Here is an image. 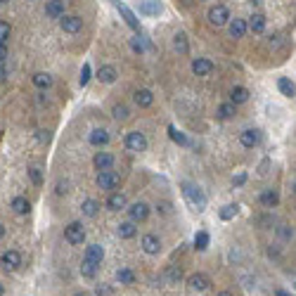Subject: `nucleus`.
<instances>
[{
	"mask_svg": "<svg viewBox=\"0 0 296 296\" xmlns=\"http://www.w3.org/2000/svg\"><path fill=\"white\" fill-rule=\"evenodd\" d=\"M244 33H247V22L244 19H232L230 22V36L232 38H242Z\"/></svg>",
	"mask_w": 296,
	"mask_h": 296,
	"instance_id": "nucleus-28",
	"label": "nucleus"
},
{
	"mask_svg": "<svg viewBox=\"0 0 296 296\" xmlns=\"http://www.w3.org/2000/svg\"><path fill=\"white\" fill-rule=\"evenodd\" d=\"M5 78H8V69L0 64V81H5Z\"/></svg>",
	"mask_w": 296,
	"mask_h": 296,
	"instance_id": "nucleus-50",
	"label": "nucleus"
},
{
	"mask_svg": "<svg viewBox=\"0 0 296 296\" xmlns=\"http://www.w3.org/2000/svg\"><path fill=\"white\" fill-rule=\"evenodd\" d=\"M93 164L97 171H107V168L114 166V154H109V152H97L93 159Z\"/></svg>",
	"mask_w": 296,
	"mask_h": 296,
	"instance_id": "nucleus-14",
	"label": "nucleus"
},
{
	"mask_svg": "<svg viewBox=\"0 0 296 296\" xmlns=\"http://www.w3.org/2000/svg\"><path fill=\"white\" fill-rule=\"evenodd\" d=\"M247 100H249V90L244 86H234L232 90H230V102H232V104H244Z\"/></svg>",
	"mask_w": 296,
	"mask_h": 296,
	"instance_id": "nucleus-23",
	"label": "nucleus"
},
{
	"mask_svg": "<svg viewBox=\"0 0 296 296\" xmlns=\"http://www.w3.org/2000/svg\"><path fill=\"white\" fill-rule=\"evenodd\" d=\"M173 47L178 50L180 55H187L190 45H187V36H185V33H175V38H173Z\"/></svg>",
	"mask_w": 296,
	"mask_h": 296,
	"instance_id": "nucleus-33",
	"label": "nucleus"
},
{
	"mask_svg": "<svg viewBox=\"0 0 296 296\" xmlns=\"http://www.w3.org/2000/svg\"><path fill=\"white\" fill-rule=\"evenodd\" d=\"M0 237H5V227L0 225Z\"/></svg>",
	"mask_w": 296,
	"mask_h": 296,
	"instance_id": "nucleus-52",
	"label": "nucleus"
},
{
	"mask_svg": "<svg viewBox=\"0 0 296 296\" xmlns=\"http://www.w3.org/2000/svg\"><path fill=\"white\" fill-rule=\"evenodd\" d=\"M237 211H240V206H237V204H225V206L220 209V218H223V220L234 218V216H237Z\"/></svg>",
	"mask_w": 296,
	"mask_h": 296,
	"instance_id": "nucleus-37",
	"label": "nucleus"
},
{
	"mask_svg": "<svg viewBox=\"0 0 296 296\" xmlns=\"http://www.w3.org/2000/svg\"><path fill=\"white\" fill-rule=\"evenodd\" d=\"M251 3H254V5H258V3H263V0H251Z\"/></svg>",
	"mask_w": 296,
	"mask_h": 296,
	"instance_id": "nucleus-55",
	"label": "nucleus"
},
{
	"mask_svg": "<svg viewBox=\"0 0 296 296\" xmlns=\"http://www.w3.org/2000/svg\"><path fill=\"white\" fill-rule=\"evenodd\" d=\"M209 242H211V237H209V232H206V230H199V232L195 234L197 251H206V249H209Z\"/></svg>",
	"mask_w": 296,
	"mask_h": 296,
	"instance_id": "nucleus-30",
	"label": "nucleus"
},
{
	"mask_svg": "<svg viewBox=\"0 0 296 296\" xmlns=\"http://www.w3.org/2000/svg\"><path fill=\"white\" fill-rule=\"evenodd\" d=\"M227 19H230V12H227L225 5H213L209 10V22L213 26H223V24H227Z\"/></svg>",
	"mask_w": 296,
	"mask_h": 296,
	"instance_id": "nucleus-5",
	"label": "nucleus"
},
{
	"mask_svg": "<svg viewBox=\"0 0 296 296\" xmlns=\"http://www.w3.org/2000/svg\"><path fill=\"white\" fill-rule=\"evenodd\" d=\"M240 142L244 145V147H256L258 142H261V131H256V128H247V131H242L240 135Z\"/></svg>",
	"mask_w": 296,
	"mask_h": 296,
	"instance_id": "nucleus-12",
	"label": "nucleus"
},
{
	"mask_svg": "<svg viewBox=\"0 0 296 296\" xmlns=\"http://www.w3.org/2000/svg\"><path fill=\"white\" fill-rule=\"evenodd\" d=\"M5 60H8V45H5V43H0V64L5 62Z\"/></svg>",
	"mask_w": 296,
	"mask_h": 296,
	"instance_id": "nucleus-45",
	"label": "nucleus"
},
{
	"mask_svg": "<svg viewBox=\"0 0 296 296\" xmlns=\"http://www.w3.org/2000/svg\"><path fill=\"white\" fill-rule=\"evenodd\" d=\"M81 275H83V277H88V280H90V277H95V275H97V263L83 261V265H81Z\"/></svg>",
	"mask_w": 296,
	"mask_h": 296,
	"instance_id": "nucleus-38",
	"label": "nucleus"
},
{
	"mask_svg": "<svg viewBox=\"0 0 296 296\" xmlns=\"http://www.w3.org/2000/svg\"><path fill=\"white\" fill-rule=\"evenodd\" d=\"M111 116L116 119V121H126V119L131 116V109H128L126 104H114V107H111Z\"/></svg>",
	"mask_w": 296,
	"mask_h": 296,
	"instance_id": "nucleus-34",
	"label": "nucleus"
},
{
	"mask_svg": "<svg viewBox=\"0 0 296 296\" xmlns=\"http://www.w3.org/2000/svg\"><path fill=\"white\" fill-rule=\"evenodd\" d=\"M64 240L69 242V244H74V247L83 244V242H86V230H83V225H81L78 220L69 223V225L64 227Z\"/></svg>",
	"mask_w": 296,
	"mask_h": 296,
	"instance_id": "nucleus-2",
	"label": "nucleus"
},
{
	"mask_svg": "<svg viewBox=\"0 0 296 296\" xmlns=\"http://www.w3.org/2000/svg\"><path fill=\"white\" fill-rule=\"evenodd\" d=\"M218 296H232V294H230V291H220Z\"/></svg>",
	"mask_w": 296,
	"mask_h": 296,
	"instance_id": "nucleus-53",
	"label": "nucleus"
},
{
	"mask_svg": "<svg viewBox=\"0 0 296 296\" xmlns=\"http://www.w3.org/2000/svg\"><path fill=\"white\" fill-rule=\"evenodd\" d=\"M64 10H67V0H47L45 15L50 19H60V17H64Z\"/></svg>",
	"mask_w": 296,
	"mask_h": 296,
	"instance_id": "nucleus-9",
	"label": "nucleus"
},
{
	"mask_svg": "<svg viewBox=\"0 0 296 296\" xmlns=\"http://www.w3.org/2000/svg\"><path fill=\"white\" fill-rule=\"evenodd\" d=\"M97 296H111V289L109 287H100L97 289Z\"/></svg>",
	"mask_w": 296,
	"mask_h": 296,
	"instance_id": "nucleus-48",
	"label": "nucleus"
},
{
	"mask_svg": "<svg viewBox=\"0 0 296 296\" xmlns=\"http://www.w3.org/2000/svg\"><path fill=\"white\" fill-rule=\"evenodd\" d=\"M29 178H31L33 185H43V173H40L38 166H31V168H29Z\"/></svg>",
	"mask_w": 296,
	"mask_h": 296,
	"instance_id": "nucleus-39",
	"label": "nucleus"
},
{
	"mask_svg": "<svg viewBox=\"0 0 296 296\" xmlns=\"http://www.w3.org/2000/svg\"><path fill=\"white\" fill-rule=\"evenodd\" d=\"M3 294H5V287H3V284H0V296H3Z\"/></svg>",
	"mask_w": 296,
	"mask_h": 296,
	"instance_id": "nucleus-54",
	"label": "nucleus"
},
{
	"mask_svg": "<svg viewBox=\"0 0 296 296\" xmlns=\"http://www.w3.org/2000/svg\"><path fill=\"white\" fill-rule=\"evenodd\" d=\"M135 234H138V227H135L133 220H126V223L119 225V237H121V240H133Z\"/></svg>",
	"mask_w": 296,
	"mask_h": 296,
	"instance_id": "nucleus-25",
	"label": "nucleus"
},
{
	"mask_svg": "<svg viewBox=\"0 0 296 296\" xmlns=\"http://www.w3.org/2000/svg\"><path fill=\"white\" fill-rule=\"evenodd\" d=\"M10 33H12L10 24L8 22H0V43H5V40L10 38Z\"/></svg>",
	"mask_w": 296,
	"mask_h": 296,
	"instance_id": "nucleus-41",
	"label": "nucleus"
},
{
	"mask_svg": "<svg viewBox=\"0 0 296 296\" xmlns=\"http://www.w3.org/2000/svg\"><path fill=\"white\" fill-rule=\"evenodd\" d=\"M38 140H40V142H50V133H47V131H40Z\"/></svg>",
	"mask_w": 296,
	"mask_h": 296,
	"instance_id": "nucleus-49",
	"label": "nucleus"
},
{
	"mask_svg": "<svg viewBox=\"0 0 296 296\" xmlns=\"http://www.w3.org/2000/svg\"><path fill=\"white\" fill-rule=\"evenodd\" d=\"M111 3L116 5V10H119V12H121V17H124V19H126V24L131 26L133 31H140V22H138V17H135V12H133V10H128V8H126V5H124V3H121V0H111Z\"/></svg>",
	"mask_w": 296,
	"mask_h": 296,
	"instance_id": "nucleus-6",
	"label": "nucleus"
},
{
	"mask_svg": "<svg viewBox=\"0 0 296 296\" xmlns=\"http://www.w3.org/2000/svg\"><path fill=\"white\" fill-rule=\"evenodd\" d=\"M142 249H145V254H149V256H156V254L161 251V242H159L156 234H145V237H142Z\"/></svg>",
	"mask_w": 296,
	"mask_h": 296,
	"instance_id": "nucleus-13",
	"label": "nucleus"
},
{
	"mask_svg": "<svg viewBox=\"0 0 296 296\" xmlns=\"http://www.w3.org/2000/svg\"><path fill=\"white\" fill-rule=\"evenodd\" d=\"M131 47H133V50H135V52H145V45H142L140 36H135V38L131 40Z\"/></svg>",
	"mask_w": 296,
	"mask_h": 296,
	"instance_id": "nucleus-42",
	"label": "nucleus"
},
{
	"mask_svg": "<svg viewBox=\"0 0 296 296\" xmlns=\"http://www.w3.org/2000/svg\"><path fill=\"white\" fill-rule=\"evenodd\" d=\"M156 211H161V213H171V204H168V202L159 204V206H156Z\"/></svg>",
	"mask_w": 296,
	"mask_h": 296,
	"instance_id": "nucleus-47",
	"label": "nucleus"
},
{
	"mask_svg": "<svg viewBox=\"0 0 296 296\" xmlns=\"http://www.w3.org/2000/svg\"><path fill=\"white\" fill-rule=\"evenodd\" d=\"M33 86H36V88H50V86H52V76H50V74L38 71V74H33Z\"/></svg>",
	"mask_w": 296,
	"mask_h": 296,
	"instance_id": "nucleus-31",
	"label": "nucleus"
},
{
	"mask_svg": "<svg viewBox=\"0 0 296 296\" xmlns=\"http://www.w3.org/2000/svg\"><path fill=\"white\" fill-rule=\"evenodd\" d=\"M81 211H83V216H88V218H95V216H97V211H100V202H95V199H86V202L81 204Z\"/></svg>",
	"mask_w": 296,
	"mask_h": 296,
	"instance_id": "nucleus-29",
	"label": "nucleus"
},
{
	"mask_svg": "<svg viewBox=\"0 0 296 296\" xmlns=\"http://www.w3.org/2000/svg\"><path fill=\"white\" fill-rule=\"evenodd\" d=\"M116 280L121 282V284H133V282H135V273L128 270V268H121L116 273Z\"/></svg>",
	"mask_w": 296,
	"mask_h": 296,
	"instance_id": "nucleus-36",
	"label": "nucleus"
},
{
	"mask_svg": "<svg viewBox=\"0 0 296 296\" xmlns=\"http://www.w3.org/2000/svg\"><path fill=\"white\" fill-rule=\"evenodd\" d=\"M232 183H234V185H244V183H247V175H244V173H240V175H234V178H232Z\"/></svg>",
	"mask_w": 296,
	"mask_h": 296,
	"instance_id": "nucleus-46",
	"label": "nucleus"
},
{
	"mask_svg": "<svg viewBox=\"0 0 296 296\" xmlns=\"http://www.w3.org/2000/svg\"><path fill=\"white\" fill-rule=\"evenodd\" d=\"M62 22H60V26H62V31L64 33H78L81 29H83V19L81 17H76V15H64V17H60Z\"/></svg>",
	"mask_w": 296,
	"mask_h": 296,
	"instance_id": "nucleus-7",
	"label": "nucleus"
},
{
	"mask_svg": "<svg viewBox=\"0 0 296 296\" xmlns=\"http://www.w3.org/2000/svg\"><path fill=\"white\" fill-rule=\"evenodd\" d=\"M67 187H69V183H57V190H55V192H57L60 197H62V195H67V192H69Z\"/></svg>",
	"mask_w": 296,
	"mask_h": 296,
	"instance_id": "nucleus-44",
	"label": "nucleus"
},
{
	"mask_svg": "<svg viewBox=\"0 0 296 296\" xmlns=\"http://www.w3.org/2000/svg\"><path fill=\"white\" fill-rule=\"evenodd\" d=\"M133 97H135V104H138V107H142V109H145V107H152V102H154V95H152V90H147V88L135 90V95H133Z\"/></svg>",
	"mask_w": 296,
	"mask_h": 296,
	"instance_id": "nucleus-17",
	"label": "nucleus"
},
{
	"mask_svg": "<svg viewBox=\"0 0 296 296\" xmlns=\"http://www.w3.org/2000/svg\"><path fill=\"white\" fill-rule=\"evenodd\" d=\"M88 81H90V64H83V69H81V78H78V83L81 86H88Z\"/></svg>",
	"mask_w": 296,
	"mask_h": 296,
	"instance_id": "nucleus-40",
	"label": "nucleus"
},
{
	"mask_svg": "<svg viewBox=\"0 0 296 296\" xmlns=\"http://www.w3.org/2000/svg\"><path fill=\"white\" fill-rule=\"evenodd\" d=\"M102 258H104V249H102L100 244H90L86 249V256H83V261H90V263H102Z\"/></svg>",
	"mask_w": 296,
	"mask_h": 296,
	"instance_id": "nucleus-18",
	"label": "nucleus"
},
{
	"mask_svg": "<svg viewBox=\"0 0 296 296\" xmlns=\"http://www.w3.org/2000/svg\"><path fill=\"white\" fill-rule=\"evenodd\" d=\"M216 116L223 119V121H225V119H232V116H234V104H232V102H225V104H220L218 111H216Z\"/></svg>",
	"mask_w": 296,
	"mask_h": 296,
	"instance_id": "nucleus-35",
	"label": "nucleus"
},
{
	"mask_svg": "<svg viewBox=\"0 0 296 296\" xmlns=\"http://www.w3.org/2000/svg\"><path fill=\"white\" fill-rule=\"evenodd\" d=\"M161 12V3L159 0H140V15L154 17Z\"/></svg>",
	"mask_w": 296,
	"mask_h": 296,
	"instance_id": "nucleus-19",
	"label": "nucleus"
},
{
	"mask_svg": "<svg viewBox=\"0 0 296 296\" xmlns=\"http://www.w3.org/2000/svg\"><path fill=\"white\" fill-rule=\"evenodd\" d=\"M180 187H183V195H185V199L192 204L197 211H204V209H206V195H204L199 187L192 185V183H183Z\"/></svg>",
	"mask_w": 296,
	"mask_h": 296,
	"instance_id": "nucleus-1",
	"label": "nucleus"
},
{
	"mask_svg": "<svg viewBox=\"0 0 296 296\" xmlns=\"http://www.w3.org/2000/svg\"><path fill=\"white\" fill-rule=\"evenodd\" d=\"M192 71H195L197 76H209L211 71H213V62L206 60V57H197L195 62H192Z\"/></svg>",
	"mask_w": 296,
	"mask_h": 296,
	"instance_id": "nucleus-15",
	"label": "nucleus"
},
{
	"mask_svg": "<svg viewBox=\"0 0 296 296\" xmlns=\"http://www.w3.org/2000/svg\"><path fill=\"white\" fill-rule=\"evenodd\" d=\"M5 3H10V0H0V5H5Z\"/></svg>",
	"mask_w": 296,
	"mask_h": 296,
	"instance_id": "nucleus-56",
	"label": "nucleus"
},
{
	"mask_svg": "<svg viewBox=\"0 0 296 296\" xmlns=\"http://www.w3.org/2000/svg\"><path fill=\"white\" fill-rule=\"evenodd\" d=\"M168 135H171L173 142H178L180 147H190V138H187L185 133H180L175 126H168Z\"/></svg>",
	"mask_w": 296,
	"mask_h": 296,
	"instance_id": "nucleus-27",
	"label": "nucleus"
},
{
	"mask_svg": "<svg viewBox=\"0 0 296 296\" xmlns=\"http://www.w3.org/2000/svg\"><path fill=\"white\" fill-rule=\"evenodd\" d=\"M277 88H280V93L284 95V97H294V93H296L294 83H291L289 78H280V81H277Z\"/></svg>",
	"mask_w": 296,
	"mask_h": 296,
	"instance_id": "nucleus-32",
	"label": "nucleus"
},
{
	"mask_svg": "<svg viewBox=\"0 0 296 296\" xmlns=\"http://www.w3.org/2000/svg\"><path fill=\"white\" fill-rule=\"evenodd\" d=\"M0 263L5 270H17L19 265H22V256H19V251H5L3 256H0Z\"/></svg>",
	"mask_w": 296,
	"mask_h": 296,
	"instance_id": "nucleus-10",
	"label": "nucleus"
},
{
	"mask_svg": "<svg viewBox=\"0 0 296 296\" xmlns=\"http://www.w3.org/2000/svg\"><path fill=\"white\" fill-rule=\"evenodd\" d=\"M124 145L128 152H145V149H147V138H145V133H140V131H131L126 135Z\"/></svg>",
	"mask_w": 296,
	"mask_h": 296,
	"instance_id": "nucleus-3",
	"label": "nucleus"
},
{
	"mask_svg": "<svg viewBox=\"0 0 296 296\" xmlns=\"http://www.w3.org/2000/svg\"><path fill=\"white\" fill-rule=\"evenodd\" d=\"M128 206V199H126V195H121V192H114V195L107 199V209L111 211H121Z\"/></svg>",
	"mask_w": 296,
	"mask_h": 296,
	"instance_id": "nucleus-21",
	"label": "nucleus"
},
{
	"mask_svg": "<svg viewBox=\"0 0 296 296\" xmlns=\"http://www.w3.org/2000/svg\"><path fill=\"white\" fill-rule=\"evenodd\" d=\"M258 202L263 204L265 209H273V206H277V204H280V197H277V192H275V190H265V192H261Z\"/></svg>",
	"mask_w": 296,
	"mask_h": 296,
	"instance_id": "nucleus-22",
	"label": "nucleus"
},
{
	"mask_svg": "<svg viewBox=\"0 0 296 296\" xmlns=\"http://www.w3.org/2000/svg\"><path fill=\"white\" fill-rule=\"evenodd\" d=\"M187 284H190V289H195V291H206L211 284V280L206 277L204 273H195L187 277Z\"/></svg>",
	"mask_w": 296,
	"mask_h": 296,
	"instance_id": "nucleus-11",
	"label": "nucleus"
},
{
	"mask_svg": "<svg viewBox=\"0 0 296 296\" xmlns=\"http://www.w3.org/2000/svg\"><path fill=\"white\" fill-rule=\"evenodd\" d=\"M119 183H121V178H119V173H114L111 168L100 171V175H97V187H100V190H116Z\"/></svg>",
	"mask_w": 296,
	"mask_h": 296,
	"instance_id": "nucleus-4",
	"label": "nucleus"
},
{
	"mask_svg": "<svg viewBox=\"0 0 296 296\" xmlns=\"http://www.w3.org/2000/svg\"><path fill=\"white\" fill-rule=\"evenodd\" d=\"M107 142H109V131L95 128V131L90 133V145H95V147H104Z\"/></svg>",
	"mask_w": 296,
	"mask_h": 296,
	"instance_id": "nucleus-20",
	"label": "nucleus"
},
{
	"mask_svg": "<svg viewBox=\"0 0 296 296\" xmlns=\"http://www.w3.org/2000/svg\"><path fill=\"white\" fill-rule=\"evenodd\" d=\"M247 29H251L254 33H263L265 31V17L263 15H251L249 17V24H247Z\"/></svg>",
	"mask_w": 296,
	"mask_h": 296,
	"instance_id": "nucleus-26",
	"label": "nucleus"
},
{
	"mask_svg": "<svg viewBox=\"0 0 296 296\" xmlns=\"http://www.w3.org/2000/svg\"><path fill=\"white\" fill-rule=\"evenodd\" d=\"M128 213H131L133 223H142V220H147V216H149V206L145 202H135L133 206H128Z\"/></svg>",
	"mask_w": 296,
	"mask_h": 296,
	"instance_id": "nucleus-8",
	"label": "nucleus"
},
{
	"mask_svg": "<svg viewBox=\"0 0 296 296\" xmlns=\"http://www.w3.org/2000/svg\"><path fill=\"white\" fill-rule=\"evenodd\" d=\"M10 206H12V211H15V213H19V216H24V213H29V211H31V204H29V199H26V197H15Z\"/></svg>",
	"mask_w": 296,
	"mask_h": 296,
	"instance_id": "nucleus-24",
	"label": "nucleus"
},
{
	"mask_svg": "<svg viewBox=\"0 0 296 296\" xmlns=\"http://www.w3.org/2000/svg\"><path fill=\"white\" fill-rule=\"evenodd\" d=\"M280 234H282V237H284V240H291V237H294V230H291V227H289V225H282Z\"/></svg>",
	"mask_w": 296,
	"mask_h": 296,
	"instance_id": "nucleus-43",
	"label": "nucleus"
},
{
	"mask_svg": "<svg viewBox=\"0 0 296 296\" xmlns=\"http://www.w3.org/2000/svg\"><path fill=\"white\" fill-rule=\"evenodd\" d=\"M275 294H277V296H294V294H287V291H284V289H277V291H275Z\"/></svg>",
	"mask_w": 296,
	"mask_h": 296,
	"instance_id": "nucleus-51",
	"label": "nucleus"
},
{
	"mask_svg": "<svg viewBox=\"0 0 296 296\" xmlns=\"http://www.w3.org/2000/svg\"><path fill=\"white\" fill-rule=\"evenodd\" d=\"M97 78H100V83H114V81L119 78L116 67H111V64H104V67H100V71H97Z\"/></svg>",
	"mask_w": 296,
	"mask_h": 296,
	"instance_id": "nucleus-16",
	"label": "nucleus"
}]
</instances>
